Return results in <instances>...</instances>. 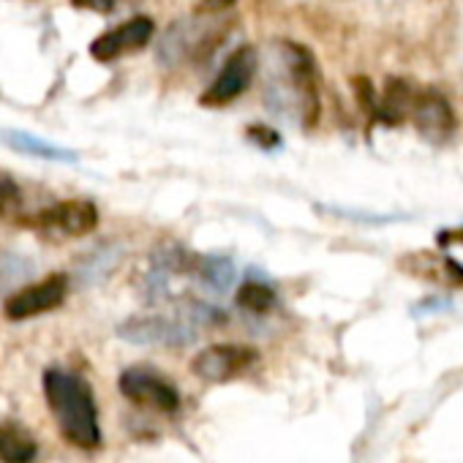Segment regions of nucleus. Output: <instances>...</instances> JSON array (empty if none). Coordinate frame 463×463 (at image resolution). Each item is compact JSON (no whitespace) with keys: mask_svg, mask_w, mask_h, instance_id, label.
<instances>
[{"mask_svg":"<svg viewBox=\"0 0 463 463\" xmlns=\"http://www.w3.org/2000/svg\"><path fill=\"white\" fill-rule=\"evenodd\" d=\"M441 265H444L447 276H449V279H452L455 284H463V265H460V262H455L452 257H447V260H444Z\"/></svg>","mask_w":463,"mask_h":463,"instance_id":"25","label":"nucleus"},{"mask_svg":"<svg viewBox=\"0 0 463 463\" xmlns=\"http://www.w3.org/2000/svg\"><path fill=\"white\" fill-rule=\"evenodd\" d=\"M39 444L23 425H0V460L4 463H33Z\"/></svg>","mask_w":463,"mask_h":463,"instance_id":"13","label":"nucleus"},{"mask_svg":"<svg viewBox=\"0 0 463 463\" xmlns=\"http://www.w3.org/2000/svg\"><path fill=\"white\" fill-rule=\"evenodd\" d=\"M229 28L232 23L218 20L215 14H196V17L177 20L158 39V47H156L158 63L166 69H177L183 63H199L215 47H221Z\"/></svg>","mask_w":463,"mask_h":463,"instance_id":"3","label":"nucleus"},{"mask_svg":"<svg viewBox=\"0 0 463 463\" xmlns=\"http://www.w3.org/2000/svg\"><path fill=\"white\" fill-rule=\"evenodd\" d=\"M257 66H260V55H257L254 47L235 50L226 58V63H223L221 74L215 77V82L202 93L199 104L202 107H226V104H232L251 85V80L257 74Z\"/></svg>","mask_w":463,"mask_h":463,"instance_id":"6","label":"nucleus"},{"mask_svg":"<svg viewBox=\"0 0 463 463\" xmlns=\"http://www.w3.org/2000/svg\"><path fill=\"white\" fill-rule=\"evenodd\" d=\"M44 398L66 441L80 449H96L101 444L96 398L82 376L61 368L44 371Z\"/></svg>","mask_w":463,"mask_h":463,"instance_id":"1","label":"nucleus"},{"mask_svg":"<svg viewBox=\"0 0 463 463\" xmlns=\"http://www.w3.org/2000/svg\"><path fill=\"white\" fill-rule=\"evenodd\" d=\"M153 39V20L150 17H134L107 33H101L93 44H90V55L101 63H112L128 52L142 50L147 42Z\"/></svg>","mask_w":463,"mask_h":463,"instance_id":"10","label":"nucleus"},{"mask_svg":"<svg viewBox=\"0 0 463 463\" xmlns=\"http://www.w3.org/2000/svg\"><path fill=\"white\" fill-rule=\"evenodd\" d=\"M118 335L128 344L137 346H188L196 341V327L188 325L185 319H172L161 314H147V317H131L118 327Z\"/></svg>","mask_w":463,"mask_h":463,"instance_id":"4","label":"nucleus"},{"mask_svg":"<svg viewBox=\"0 0 463 463\" xmlns=\"http://www.w3.org/2000/svg\"><path fill=\"white\" fill-rule=\"evenodd\" d=\"M411 120H414V128L417 134L428 142V145H447L455 131H458V118H455V109L449 104V99L436 90V88H425L420 93H414V101H411Z\"/></svg>","mask_w":463,"mask_h":463,"instance_id":"5","label":"nucleus"},{"mask_svg":"<svg viewBox=\"0 0 463 463\" xmlns=\"http://www.w3.org/2000/svg\"><path fill=\"white\" fill-rule=\"evenodd\" d=\"M42 221L52 229H58L61 235L69 238H85L99 226V207L90 199H69L55 207H50Z\"/></svg>","mask_w":463,"mask_h":463,"instance_id":"11","label":"nucleus"},{"mask_svg":"<svg viewBox=\"0 0 463 463\" xmlns=\"http://www.w3.org/2000/svg\"><path fill=\"white\" fill-rule=\"evenodd\" d=\"M436 241H439L441 249H447V246H463V226L439 232V238H436Z\"/></svg>","mask_w":463,"mask_h":463,"instance_id":"24","label":"nucleus"},{"mask_svg":"<svg viewBox=\"0 0 463 463\" xmlns=\"http://www.w3.org/2000/svg\"><path fill=\"white\" fill-rule=\"evenodd\" d=\"M354 93H357V104L363 107V112L376 118V90L368 77H354Z\"/></svg>","mask_w":463,"mask_h":463,"instance_id":"20","label":"nucleus"},{"mask_svg":"<svg viewBox=\"0 0 463 463\" xmlns=\"http://www.w3.org/2000/svg\"><path fill=\"white\" fill-rule=\"evenodd\" d=\"M284 82L270 85L268 104L276 109V115H284V109H295L303 128L317 126L319 120V71L314 55L303 44H284Z\"/></svg>","mask_w":463,"mask_h":463,"instance_id":"2","label":"nucleus"},{"mask_svg":"<svg viewBox=\"0 0 463 463\" xmlns=\"http://www.w3.org/2000/svg\"><path fill=\"white\" fill-rule=\"evenodd\" d=\"M249 137L260 145V147H279L281 145V137L276 134V131H270V128H262V126H251L249 128Z\"/></svg>","mask_w":463,"mask_h":463,"instance_id":"22","label":"nucleus"},{"mask_svg":"<svg viewBox=\"0 0 463 463\" xmlns=\"http://www.w3.org/2000/svg\"><path fill=\"white\" fill-rule=\"evenodd\" d=\"M196 279L215 295H223L229 292V287L235 284V265H232V260L226 257H218V254H210V257H196L194 262V270Z\"/></svg>","mask_w":463,"mask_h":463,"instance_id":"14","label":"nucleus"},{"mask_svg":"<svg viewBox=\"0 0 463 463\" xmlns=\"http://www.w3.org/2000/svg\"><path fill=\"white\" fill-rule=\"evenodd\" d=\"M238 306L249 314H268L276 306V292L262 281H246L238 292Z\"/></svg>","mask_w":463,"mask_h":463,"instance_id":"18","label":"nucleus"},{"mask_svg":"<svg viewBox=\"0 0 463 463\" xmlns=\"http://www.w3.org/2000/svg\"><path fill=\"white\" fill-rule=\"evenodd\" d=\"M257 352L251 346H238V344H215L202 349L194 360H191V371L194 376L213 382V384H223L229 379H235L241 373H246L254 363H257Z\"/></svg>","mask_w":463,"mask_h":463,"instance_id":"8","label":"nucleus"},{"mask_svg":"<svg viewBox=\"0 0 463 463\" xmlns=\"http://www.w3.org/2000/svg\"><path fill=\"white\" fill-rule=\"evenodd\" d=\"M17 204H20V185L14 183V177L0 172V218H6Z\"/></svg>","mask_w":463,"mask_h":463,"instance_id":"19","label":"nucleus"},{"mask_svg":"<svg viewBox=\"0 0 463 463\" xmlns=\"http://www.w3.org/2000/svg\"><path fill=\"white\" fill-rule=\"evenodd\" d=\"M6 142L14 150L25 153V156H39V158H47V161H77V156L71 150H63L58 145H50V142H44V139H39L33 134H25V131H9L6 134Z\"/></svg>","mask_w":463,"mask_h":463,"instance_id":"16","label":"nucleus"},{"mask_svg":"<svg viewBox=\"0 0 463 463\" xmlns=\"http://www.w3.org/2000/svg\"><path fill=\"white\" fill-rule=\"evenodd\" d=\"M411 101H414L411 85L401 77H390L384 82L382 99H376V120H382L384 126H401L411 112Z\"/></svg>","mask_w":463,"mask_h":463,"instance_id":"12","label":"nucleus"},{"mask_svg":"<svg viewBox=\"0 0 463 463\" xmlns=\"http://www.w3.org/2000/svg\"><path fill=\"white\" fill-rule=\"evenodd\" d=\"M232 6H235V0H199L196 14H221Z\"/></svg>","mask_w":463,"mask_h":463,"instance_id":"23","label":"nucleus"},{"mask_svg":"<svg viewBox=\"0 0 463 463\" xmlns=\"http://www.w3.org/2000/svg\"><path fill=\"white\" fill-rule=\"evenodd\" d=\"M131 4H137V0H74L77 9H88L96 14H115L118 9L131 6Z\"/></svg>","mask_w":463,"mask_h":463,"instance_id":"21","label":"nucleus"},{"mask_svg":"<svg viewBox=\"0 0 463 463\" xmlns=\"http://www.w3.org/2000/svg\"><path fill=\"white\" fill-rule=\"evenodd\" d=\"M69 295V279L63 273H55L39 284H31L20 292H14L4 311L12 322H23V319H33L39 314H47V311H55Z\"/></svg>","mask_w":463,"mask_h":463,"instance_id":"9","label":"nucleus"},{"mask_svg":"<svg viewBox=\"0 0 463 463\" xmlns=\"http://www.w3.org/2000/svg\"><path fill=\"white\" fill-rule=\"evenodd\" d=\"M33 276V262L14 251H0V298Z\"/></svg>","mask_w":463,"mask_h":463,"instance_id":"17","label":"nucleus"},{"mask_svg":"<svg viewBox=\"0 0 463 463\" xmlns=\"http://www.w3.org/2000/svg\"><path fill=\"white\" fill-rule=\"evenodd\" d=\"M118 387L123 392V398H128L131 403L172 414L180 409V392L158 373L150 368H126L118 379Z\"/></svg>","mask_w":463,"mask_h":463,"instance_id":"7","label":"nucleus"},{"mask_svg":"<svg viewBox=\"0 0 463 463\" xmlns=\"http://www.w3.org/2000/svg\"><path fill=\"white\" fill-rule=\"evenodd\" d=\"M120 260H123V249H120V246H101V249H96V251H93L85 262H80V268H77L80 284L88 287V284L104 281V279L120 265Z\"/></svg>","mask_w":463,"mask_h":463,"instance_id":"15","label":"nucleus"}]
</instances>
